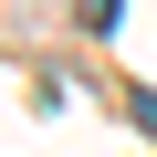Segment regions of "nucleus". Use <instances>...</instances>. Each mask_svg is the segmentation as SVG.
Wrapping results in <instances>:
<instances>
[{"label": "nucleus", "instance_id": "obj_1", "mask_svg": "<svg viewBox=\"0 0 157 157\" xmlns=\"http://www.w3.org/2000/svg\"><path fill=\"white\" fill-rule=\"evenodd\" d=\"M126 115H136V126H147V136H157V94H136V105H126Z\"/></svg>", "mask_w": 157, "mask_h": 157}]
</instances>
